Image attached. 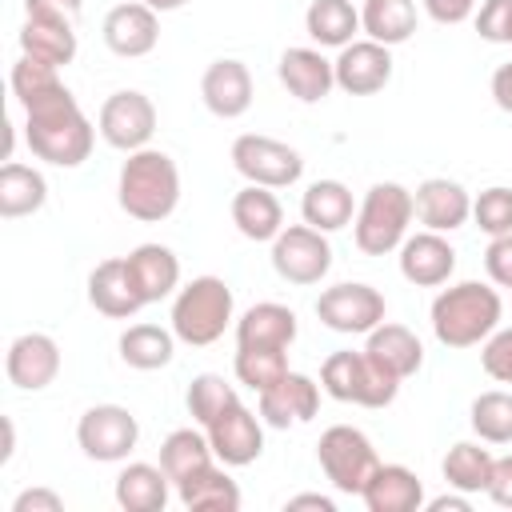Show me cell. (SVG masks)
Listing matches in <instances>:
<instances>
[{
  "mask_svg": "<svg viewBox=\"0 0 512 512\" xmlns=\"http://www.w3.org/2000/svg\"><path fill=\"white\" fill-rule=\"evenodd\" d=\"M172 332L180 344L188 348H208L216 344L228 324L236 320V300H232V288L228 280L220 276H196L188 280L184 288H176L172 296V316H168Z\"/></svg>",
  "mask_w": 512,
  "mask_h": 512,
  "instance_id": "cell-4",
  "label": "cell"
},
{
  "mask_svg": "<svg viewBox=\"0 0 512 512\" xmlns=\"http://www.w3.org/2000/svg\"><path fill=\"white\" fill-rule=\"evenodd\" d=\"M272 268L288 284H320L332 268V244L328 232L312 224H284V232L272 240Z\"/></svg>",
  "mask_w": 512,
  "mask_h": 512,
  "instance_id": "cell-11",
  "label": "cell"
},
{
  "mask_svg": "<svg viewBox=\"0 0 512 512\" xmlns=\"http://www.w3.org/2000/svg\"><path fill=\"white\" fill-rule=\"evenodd\" d=\"M360 32L376 44H404L416 32V0H364L360 4Z\"/></svg>",
  "mask_w": 512,
  "mask_h": 512,
  "instance_id": "cell-36",
  "label": "cell"
},
{
  "mask_svg": "<svg viewBox=\"0 0 512 512\" xmlns=\"http://www.w3.org/2000/svg\"><path fill=\"white\" fill-rule=\"evenodd\" d=\"M364 352H368L380 368H388L396 380L416 376L420 364H424V344H420V336H416L408 324H392V320H384V324H376V328L368 332Z\"/></svg>",
  "mask_w": 512,
  "mask_h": 512,
  "instance_id": "cell-28",
  "label": "cell"
},
{
  "mask_svg": "<svg viewBox=\"0 0 512 512\" xmlns=\"http://www.w3.org/2000/svg\"><path fill=\"white\" fill-rule=\"evenodd\" d=\"M140 4H148L152 12H176V8H184L188 0H140Z\"/></svg>",
  "mask_w": 512,
  "mask_h": 512,
  "instance_id": "cell-54",
  "label": "cell"
},
{
  "mask_svg": "<svg viewBox=\"0 0 512 512\" xmlns=\"http://www.w3.org/2000/svg\"><path fill=\"white\" fill-rule=\"evenodd\" d=\"M476 32L488 44H508L512 48V0H480Z\"/></svg>",
  "mask_w": 512,
  "mask_h": 512,
  "instance_id": "cell-43",
  "label": "cell"
},
{
  "mask_svg": "<svg viewBox=\"0 0 512 512\" xmlns=\"http://www.w3.org/2000/svg\"><path fill=\"white\" fill-rule=\"evenodd\" d=\"M320 384L304 372H284L272 388H264L256 396V412L268 428H292V424H308L320 412Z\"/></svg>",
  "mask_w": 512,
  "mask_h": 512,
  "instance_id": "cell-15",
  "label": "cell"
},
{
  "mask_svg": "<svg viewBox=\"0 0 512 512\" xmlns=\"http://www.w3.org/2000/svg\"><path fill=\"white\" fill-rule=\"evenodd\" d=\"M412 216H416L412 192L404 184H396V180H380L356 204L352 240H356V248L364 256H388V252H396L404 244Z\"/></svg>",
  "mask_w": 512,
  "mask_h": 512,
  "instance_id": "cell-5",
  "label": "cell"
},
{
  "mask_svg": "<svg viewBox=\"0 0 512 512\" xmlns=\"http://www.w3.org/2000/svg\"><path fill=\"white\" fill-rule=\"evenodd\" d=\"M52 84H60V68L20 52V60L12 64V96L20 100V108H24L28 100H36L40 92H48Z\"/></svg>",
  "mask_w": 512,
  "mask_h": 512,
  "instance_id": "cell-42",
  "label": "cell"
},
{
  "mask_svg": "<svg viewBox=\"0 0 512 512\" xmlns=\"http://www.w3.org/2000/svg\"><path fill=\"white\" fill-rule=\"evenodd\" d=\"M276 76L300 104H320L336 88V68L320 48H284Z\"/></svg>",
  "mask_w": 512,
  "mask_h": 512,
  "instance_id": "cell-21",
  "label": "cell"
},
{
  "mask_svg": "<svg viewBox=\"0 0 512 512\" xmlns=\"http://www.w3.org/2000/svg\"><path fill=\"white\" fill-rule=\"evenodd\" d=\"M288 512H300V508H316V512H336V500L324 496V492H300V496H288L284 504Z\"/></svg>",
  "mask_w": 512,
  "mask_h": 512,
  "instance_id": "cell-52",
  "label": "cell"
},
{
  "mask_svg": "<svg viewBox=\"0 0 512 512\" xmlns=\"http://www.w3.org/2000/svg\"><path fill=\"white\" fill-rule=\"evenodd\" d=\"M88 304L108 320H128L144 308L124 256H108L88 272Z\"/></svg>",
  "mask_w": 512,
  "mask_h": 512,
  "instance_id": "cell-22",
  "label": "cell"
},
{
  "mask_svg": "<svg viewBox=\"0 0 512 512\" xmlns=\"http://www.w3.org/2000/svg\"><path fill=\"white\" fill-rule=\"evenodd\" d=\"M120 348V360L136 372H156V368H168L172 356H176V332L172 328H160V324H128L116 340Z\"/></svg>",
  "mask_w": 512,
  "mask_h": 512,
  "instance_id": "cell-33",
  "label": "cell"
},
{
  "mask_svg": "<svg viewBox=\"0 0 512 512\" xmlns=\"http://www.w3.org/2000/svg\"><path fill=\"white\" fill-rule=\"evenodd\" d=\"M304 32L316 48H344L360 32V8L352 0H312L304 12Z\"/></svg>",
  "mask_w": 512,
  "mask_h": 512,
  "instance_id": "cell-34",
  "label": "cell"
},
{
  "mask_svg": "<svg viewBox=\"0 0 512 512\" xmlns=\"http://www.w3.org/2000/svg\"><path fill=\"white\" fill-rule=\"evenodd\" d=\"M172 480L160 464H148V460H132L116 472V504L124 512H164L168 508V496H172Z\"/></svg>",
  "mask_w": 512,
  "mask_h": 512,
  "instance_id": "cell-27",
  "label": "cell"
},
{
  "mask_svg": "<svg viewBox=\"0 0 512 512\" xmlns=\"http://www.w3.org/2000/svg\"><path fill=\"white\" fill-rule=\"evenodd\" d=\"M228 212H232L236 232H240L244 240H252V244H272V240L284 232V208H280V200H276V188L244 184V188L232 196Z\"/></svg>",
  "mask_w": 512,
  "mask_h": 512,
  "instance_id": "cell-23",
  "label": "cell"
},
{
  "mask_svg": "<svg viewBox=\"0 0 512 512\" xmlns=\"http://www.w3.org/2000/svg\"><path fill=\"white\" fill-rule=\"evenodd\" d=\"M48 200V180L40 168L20 164V160H4L0 168V216L4 220H20L40 212Z\"/></svg>",
  "mask_w": 512,
  "mask_h": 512,
  "instance_id": "cell-32",
  "label": "cell"
},
{
  "mask_svg": "<svg viewBox=\"0 0 512 512\" xmlns=\"http://www.w3.org/2000/svg\"><path fill=\"white\" fill-rule=\"evenodd\" d=\"M96 132L116 152H140L156 136V104L136 88H120L100 104Z\"/></svg>",
  "mask_w": 512,
  "mask_h": 512,
  "instance_id": "cell-12",
  "label": "cell"
},
{
  "mask_svg": "<svg viewBox=\"0 0 512 512\" xmlns=\"http://www.w3.org/2000/svg\"><path fill=\"white\" fill-rule=\"evenodd\" d=\"M504 316V300L492 284L484 280H460L436 292L428 320H432V336L444 348H476L484 344Z\"/></svg>",
  "mask_w": 512,
  "mask_h": 512,
  "instance_id": "cell-2",
  "label": "cell"
},
{
  "mask_svg": "<svg viewBox=\"0 0 512 512\" xmlns=\"http://www.w3.org/2000/svg\"><path fill=\"white\" fill-rule=\"evenodd\" d=\"M76 444L96 464H120L140 444V424L124 404H92L76 420Z\"/></svg>",
  "mask_w": 512,
  "mask_h": 512,
  "instance_id": "cell-8",
  "label": "cell"
},
{
  "mask_svg": "<svg viewBox=\"0 0 512 512\" xmlns=\"http://www.w3.org/2000/svg\"><path fill=\"white\" fill-rule=\"evenodd\" d=\"M484 272L496 288H512V232L508 236H492L484 248Z\"/></svg>",
  "mask_w": 512,
  "mask_h": 512,
  "instance_id": "cell-45",
  "label": "cell"
},
{
  "mask_svg": "<svg viewBox=\"0 0 512 512\" xmlns=\"http://www.w3.org/2000/svg\"><path fill=\"white\" fill-rule=\"evenodd\" d=\"M200 100L212 116L220 120H236L252 108V72L244 60L236 56H220L204 68L200 76Z\"/></svg>",
  "mask_w": 512,
  "mask_h": 512,
  "instance_id": "cell-19",
  "label": "cell"
},
{
  "mask_svg": "<svg viewBox=\"0 0 512 512\" xmlns=\"http://www.w3.org/2000/svg\"><path fill=\"white\" fill-rule=\"evenodd\" d=\"M424 12L436 20V24H464L468 16H476V4L480 0H420Z\"/></svg>",
  "mask_w": 512,
  "mask_h": 512,
  "instance_id": "cell-47",
  "label": "cell"
},
{
  "mask_svg": "<svg viewBox=\"0 0 512 512\" xmlns=\"http://www.w3.org/2000/svg\"><path fill=\"white\" fill-rule=\"evenodd\" d=\"M176 500L188 512H236L240 508V484L228 476V468L216 460L200 468L196 476L176 484Z\"/></svg>",
  "mask_w": 512,
  "mask_h": 512,
  "instance_id": "cell-30",
  "label": "cell"
},
{
  "mask_svg": "<svg viewBox=\"0 0 512 512\" xmlns=\"http://www.w3.org/2000/svg\"><path fill=\"white\" fill-rule=\"evenodd\" d=\"M124 260H128L132 284L144 304H160L164 296H172L180 288V256L168 244H156V240L136 244Z\"/></svg>",
  "mask_w": 512,
  "mask_h": 512,
  "instance_id": "cell-24",
  "label": "cell"
},
{
  "mask_svg": "<svg viewBox=\"0 0 512 512\" xmlns=\"http://www.w3.org/2000/svg\"><path fill=\"white\" fill-rule=\"evenodd\" d=\"M316 464H320V472L328 476V484H332L336 492L360 496L364 484H368V476L376 472L380 456H376L372 440H368L360 428H352V424H332V428H324L320 440H316Z\"/></svg>",
  "mask_w": 512,
  "mask_h": 512,
  "instance_id": "cell-7",
  "label": "cell"
},
{
  "mask_svg": "<svg viewBox=\"0 0 512 512\" xmlns=\"http://www.w3.org/2000/svg\"><path fill=\"white\" fill-rule=\"evenodd\" d=\"M300 216L304 224L320 228V232H340L352 224L356 216V200L352 188L344 180H312L300 196Z\"/></svg>",
  "mask_w": 512,
  "mask_h": 512,
  "instance_id": "cell-31",
  "label": "cell"
},
{
  "mask_svg": "<svg viewBox=\"0 0 512 512\" xmlns=\"http://www.w3.org/2000/svg\"><path fill=\"white\" fill-rule=\"evenodd\" d=\"M492 100H496V108H500V112H508V116H512V60H508V64H500V68L492 72Z\"/></svg>",
  "mask_w": 512,
  "mask_h": 512,
  "instance_id": "cell-50",
  "label": "cell"
},
{
  "mask_svg": "<svg viewBox=\"0 0 512 512\" xmlns=\"http://www.w3.org/2000/svg\"><path fill=\"white\" fill-rule=\"evenodd\" d=\"M508 292H512V288H508Z\"/></svg>",
  "mask_w": 512,
  "mask_h": 512,
  "instance_id": "cell-55",
  "label": "cell"
},
{
  "mask_svg": "<svg viewBox=\"0 0 512 512\" xmlns=\"http://www.w3.org/2000/svg\"><path fill=\"white\" fill-rule=\"evenodd\" d=\"M100 36H104V48L112 56L140 60L160 44V12H152L140 0L116 4V8H108L104 24H100Z\"/></svg>",
  "mask_w": 512,
  "mask_h": 512,
  "instance_id": "cell-16",
  "label": "cell"
},
{
  "mask_svg": "<svg viewBox=\"0 0 512 512\" xmlns=\"http://www.w3.org/2000/svg\"><path fill=\"white\" fill-rule=\"evenodd\" d=\"M472 220L488 236H508L512 232V188L492 184L480 196H472Z\"/></svg>",
  "mask_w": 512,
  "mask_h": 512,
  "instance_id": "cell-41",
  "label": "cell"
},
{
  "mask_svg": "<svg viewBox=\"0 0 512 512\" xmlns=\"http://www.w3.org/2000/svg\"><path fill=\"white\" fill-rule=\"evenodd\" d=\"M480 364L496 384H512V328H496L480 344Z\"/></svg>",
  "mask_w": 512,
  "mask_h": 512,
  "instance_id": "cell-44",
  "label": "cell"
},
{
  "mask_svg": "<svg viewBox=\"0 0 512 512\" xmlns=\"http://www.w3.org/2000/svg\"><path fill=\"white\" fill-rule=\"evenodd\" d=\"M76 48H80V40H76L72 20H64V16H24V28H20V52L24 56H36L44 64L64 68V64L76 60Z\"/></svg>",
  "mask_w": 512,
  "mask_h": 512,
  "instance_id": "cell-29",
  "label": "cell"
},
{
  "mask_svg": "<svg viewBox=\"0 0 512 512\" xmlns=\"http://www.w3.org/2000/svg\"><path fill=\"white\" fill-rule=\"evenodd\" d=\"M468 424L484 444H512V392L504 388L480 392L468 408Z\"/></svg>",
  "mask_w": 512,
  "mask_h": 512,
  "instance_id": "cell-38",
  "label": "cell"
},
{
  "mask_svg": "<svg viewBox=\"0 0 512 512\" xmlns=\"http://www.w3.org/2000/svg\"><path fill=\"white\" fill-rule=\"evenodd\" d=\"M24 140L36 160L52 168H80L92 156L96 124L84 116L72 88L60 80L24 104Z\"/></svg>",
  "mask_w": 512,
  "mask_h": 512,
  "instance_id": "cell-1",
  "label": "cell"
},
{
  "mask_svg": "<svg viewBox=\"0 0 512 512\" xmlns=\"http://www.w3.org/2000/svg\"><path fill=\"white\" fill-rule=\"evenodd\" d=\"M232 168L248 180V184H264V188H292L304 176V156L276 140V136H260V132H244L232 140Z\"/></svg>",
  "mask_w": 512,
  "mask_h": 512,
  "instance_id": "cell-9",
  "label": "cell"
},
{
  "mask_svg": "<svg viewBox=\"0 0 512 512\" xmlns=\"http://www.w3.org/2000/svg\"><path fill=\"white\" fill-rule=\"evenodd\" d=\"M396 252H400L396 256L400 260V276L408 284H416V288H440L456 272V248L448 244L444 232H432V228L412 232V236H404V244Z\"/></svg>",
  "mask_w": 512,
  "mask_h": 512,
  "instance_id": "cell-18",
  "label": "cell"
},
{
  "mask_svg": "<svg viewBox=\"0 0 512 512\" xmlns=\"http://www.w3.org/2000/svg\"><path fill=\"white\" fill-rule=\"evenodd\" d=\"M232 368H236V380L260 396L288 372V348H236Z\"/></svg>",
  "mask_w": 512,
  "mask_h": 512,
  "instance_id": "cell-40",
  "label": "cell"
},
{
  "mask_svg": "<svg viewBox=\"0 0 512 512\" xmlns=\"http://www.w3.org/2000/svg\"><path fill=\"white\" fill-rule=\"evenodd\" d=\"M412 204H416V220L432 232H456L472 220V196L460 180H448V176H428L416 184L412 192Z\"/></svg>",
  "mask_w": 512,
  "mask_h": 512,
  "instance_id": "cell-20",
  "label": "cell"
},
{
  "mask_svg": "<svg viewBox=\"0 0 512 512\" xmlns=\"http://www.w3.org/2000/svg\"><path fill=\"white\" fill-rule=\"evenodd\" d=\"M332 68H336V88L340 92H348V96H376L392 80V48L364 36V40L344 44L340 56L332 60Z\"/></svg>",
  "mask_w": 512,
  "mask_h": 512,
  "instance_id": "cell-17",
  "label": "cell"
},
{
  "mask_svg": "<svg viewBox=\"0 0 512 512\" xmlns=\"http://www.w3.org/2000/svg\"><path fill=\"white\" fill-rule=\"evenodd\" d=\"M316 316L324 328H332L340 336H368L376 324H384L388 304H384V292H376L372 284L344 280L316 296Z\"/></svg>",
  "mask_w": 512,
  "mask_h": 512,
  "instance_id": "cell-10",
  "label": "cell"
},
{
  "mask_svg": "<svg viewBox=\"0 0 512 512\" xmlns=\"http://www.w3.org/2000/svg\"><path fill=\"white\" fill-rule=\"evenodd\" d=\"M404 380H396L388 368H380L364 348H340L320 364V388L340 400V404H360V408H388L396 400Z\"/></svg>",
  "mask_w": 512,
  "mask_h": 512,
  "instance_id": "cell-6",
  "label": "cell"
},
{
  "mask_svg": "<svg viewBox=\"0 0 512 512\" xmlns=\"http://www.w3.org/2000/svg\"><path fill=\"white\" fill-rule=\"evenodd\" d=\"M492 452L484 448V440H456L448 452H444V484L456 488V492H468V496H480L488 492V480H492Z\"/></svg>",
  "mask_w": 512,
  "mask_h": 512,
  "instance_id": "cell-35",
  "label": "cell"
},
{
  "mask_svg": "<svg viewBox=\"0 0 512 512\" xmlns=\"http://www.w3.org/2000/svg\"><path fill=\"white\" fill-rule=\"evenodd\" d=\"M240 396H236V388L220 376V372H200V376H192V384H188V392H184V404H188V416L200 424V428H208L228 404H236Z\"/></svg>",
  "mask_w": 512,
  "mask_h": 512,
  "instance_id": "cell-39",
  "label": "cell"
},
{
  "mask_svg": "<svg viewBox=\"0 0 512 512\" xmlns=\"http://www.w3.org/2000/svg\"><path fill=\"white\" fill-rule=\"evenodd\" d=\"M484 496L492 504H500V508H512V452L492 460V480H488V492Z\"/></svg>",
  "mask_w": 512,
  "mask_h": 512,
  "instance_id": "cell-46",
  "label": "cell"
},
{
  "mask_svg": "<svg viewBox=\"0 0 512 512\" xmlns=\"http://www.w3.org/2000/svg\"><path fill=\"white\" fill-rule=\"evenodd\" d=\"M12 452H16V424H12V416H4V448H0V460L8 464Z\"/></svg>",
  "mask_w": 512,
  "mask_h": 512,
  "instance_id": "cell-53",
  "label": "cell"
},
{
  "mask_svg": "<svg viewBox=\"0 0 512 512\" xmlns=\"http://www.w3.org/2000/svg\"><path fill=\"white\" fill-rule=\"evenodd\" d=\"M424 508H428V512H468V508H472V496L452 488V492H444V496L424 500Z\"/></svg>",
  "mask_w": 512,
  "mask_h": 512,
  "instance_id": "cell-51",
  "label": "cell"
},
{
  "mask_svg": "<svg viewBox=\"0 0 512 512\" xmlns=\"http://www.w3.org/2000/svg\"><path fill=\"white\" fill-rule=\"evenodd\" d=\"M204 432H208V444L224 468H248L264 452V420L244 400L228 404Z\"/></svg>",
  "mask_w": 512,
  "mask_h": 512,
  "instance_id": "cell-13",
  "label": "cell"
},
{
  "mask_svg": "<svg viewBox=\"0 0 512 512\" xmlns=\"http://www.w3.org/2000/svg\"><path fill=\"white\" fill-rule=\"evenodd\" d=\"M8 384L20 392H44L60 376V344L48 332H20L4 352Z\"/></svg>",
  "mask_w": 512,
  "mask_h": 512,
  "instance_id": "cell-14",
  "label": "cell"
},
{
  "mask_svg": "<svg viewBox=\"0 0 512 512\" xmlns=\"http://www.w3.org/2000/svg\"><path fill=\"white\" fill-rule=\"evenodd\" d=\"M296 312L276 300H260L236 320V348H292L296 344Z\"/></svg>",
  "mask_w": 512,
  "mask_h": 512,
  "instance_id": "cell-25",
  "label": "cell"
},
{
  "mask_svg": "<svg viewBox=\"0 0 512 512\" xmlns=\"http://www.w3.org/2000/svg\"><path fill=\"white\" fill-rule=\"evenodd\" d=\"M116 200L120 208L140 224H160L180 204V168L160 148L128 152L116 176Z\"/></svg>",
  "mask_w": 512,
  "mask_h": 512,
  "instance_id": "cell-3",
  "label": "cell"
},
{
  "mask_svg": "<svg viewBox=\"0 0 512 512\" xmlns=\"http://www.w3.org/2000/svg\"><path fill=\"white\" fill-rule=\"evenodd\" d=\"M208 464H216V452H212L204 428H176V432L164 436V444H160V468L168 472L172 484L196 476Z\"/></svg>",
  "mask_w": 512,
  "mask_h": 512,
  "instance_id": "cell-37",
  "label": "cell"
},
{
  "mask_svg": "<svg viewBox=\"0 0 512 512\" xmlns=\"http://www.w3.org/2000/svg\"><path fill=\"white\" fill-rule=\"evenodd\" d=\"M84 0H24V16H64L76 20Z\"/></svg>",
  "mask_w": 512,
  "mask_h": 512,
  "instance_id": "cell-49",
  "label": "cell"
},
{
  "mask_svg": "<svg viewBox=\"0 0 512 512\" xmlns=\"http://www.w3.org/2000/svg\"><path fill=\"white\" fill-rule=\"evenodd\" d=\"M360 500L368 512H420L424 508V484L404 464H376Z\"/></svg>",
  "mask_w": 512,
  "mask_h": 512,
  "instance_id": "cell-26",
  "label": "cell"
},
{
  "mask_svg": "<svg viewBox=\"0 0 512 512\" xmlns=\"http://www.w3.org/2000/svg\"><path fill=\"white\" fill-rule=\"evenodd\" d=\"M12 512H64V496L52 488H24L12 500Z\"/></svg>",
  "mask_w": 512,
  "mask_h": 512,
  "instance_id": "cell-48",
  "label": "cell"
}]
</instances>
